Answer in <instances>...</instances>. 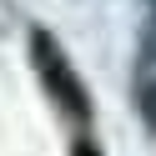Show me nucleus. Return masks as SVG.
Segmentation results:
<instances>
[{
    "mask_svg": "<svg viewBox=\"0 0 156 156\" xmlns=\"http://www.w3.org/2000/svg\"><path fill=\"white\" fill-rule=\"evenodd\" d=\"M30 51H35V71H41V81H45V91L55 96V101L66 106L71 116H91V101H86V86H81V76L71 71V61H66V51L51 41L45 30H35L30 35Z\"/></svg>",
    "mask_w": 156,
    "mask_h": 156,
    "instance_id": "1",
    "label": "nucleus"
},
{
    "mask_svg": "<svg viewBox=\"0 0 156 156\" xmlns=\"http://www.w3.org/2000/svg\"><path fill=\"white\" fill-rule=\"evenodd\" d=\"M76 156H96V146H86V141H81V146H76Z\"/></svg>",
    "mask_w": 156,
    "mask_h": 156,
    "instance_id": "2",
    "label": "nucleus"
}]
</instances>
